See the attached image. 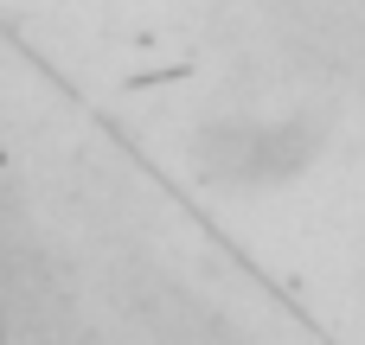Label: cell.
I'll use <instances>...</instances> for the list:
<instances>
[{
    "mask_svg": "<svg viewBox=\"0 0 365 345\" xmlns=\"http://www.w3.org/2000/svg\"><path fill=\"white\" fill-rule=\"evenodd\" d=\"M282 26L321 70L365 90V0H289Z\"/></svg>",
    "mask_w": 365,
    "mask_h": 345,
    "instance_id": "1",
    "label": "cell"
},
{
    "mask_svg": "<svg viewBox=\"0 0 365 345\" xmlns=\"http://www.w3.org/2000/svg\"><path fill=\"white\" fill-rule=\"evenodd\" d=\"M135 314H141V327L154 333V345H244L237 327H231L212 301H199V294L180 288V282H148V288L135 294Z\"/></svg>",
    "mask_w": 365,
    "mask_h": 345,
    "instance_id": "2",
    "label": "cell"
}]
</instances>
